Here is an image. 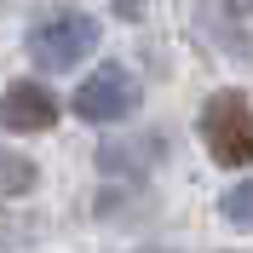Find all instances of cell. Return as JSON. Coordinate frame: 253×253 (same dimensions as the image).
I'll return each instance as SVG.
<instances>
[{
	"mask_svg": "<svg viewBox=\"0 0 253 253\" xmlns=\"http://www.w3.org/2000/svg\"><path fill=\"white\" fill-rule=\"evenodd\" d=\"M35 161L29 156H12L6 144H0V196H23V190H35Z\"/></svg>",
	"mask_w": 253,
	"mask_h": 253,
	"instance_id": "5",
	"label": "cell"
},
{
	"mask_svg": "<svg viewBox=\"0 0 253 253\" xmlns=\"http://www.w3.org/2000/svg\"><path fill=\"white\" fill-rule=\"evenodd\" d=\"M219 213H224L230 224H242V230H253V178H242V184L224 196V202H219Z\"/></svg>",
	"mask_w": 253,
	"mask_h": 253,
	"instance_id": "6",
	"label": "cell"
},
{
	"mask_svg": "<svg viewBox=\"0 0 253 253\" xmlns=\"http://www.w3.org/2000/svg\"><path fill=\"white\" fill-rule=\"evenodd\" d=\"M115 12H121V17H138V12H144V0H115Z\"/></svg>",
	"mask_w": 253,
	"mask_h": 253,
	"instance_id": "7",
	"label": "cell"
},
{
	"mask_svg": "<svg viewBox=\"0 0 253 253\" xmlns=\"http://www.w3.org/2000/svg\"><path fill=\"white\" fill-rule=\"evenodd\" d=\"M58 121V98L46 86H35V81H12L6 92H0V126L6 132H46Z\"/></svg>",
	"mask_w": 253,
	"mask_h": 253,
	"instance_id": "4",
	"label": "cell"
},
{
	"mask_svg": "<svg viewBox=\"0 0 253 253\" xmlns=\"http://www.w3.org/2000/svg\"><path fill=\"white\" fill-rule=\"evenodd\" d=\"M202 138H207V150H213V161H224V167H248V161H253V104L242 92L207 98Z\"/></svg>",
	"mask_w": 253,
	"mask_h": 253,
	"instance_id": "2",
	"label": "cell"
},
{
	"mask_svg": "<svg viewBox=\"0 0 253 253\" xmlns=\"http://www.w3.org/2000/svg\"><path fill=\"white\" fill-rule=\"evenodd\" d=\"M138 110V81L126 75L121 63H104L75 86V115L81 121H121Z\"/></svg>",
	"mask_w": 253,
	"mask_h": 253,
	"instance_id": "3",
	"label": "cell"
},
{
	"mask_svg": "<svg viewBox=\"0 0 253 253\" xmlns=\"http://www.w3.org/2000/svg\"><path fill=\"white\" fill-rule=\"evenodd\" d=\"M92 46H98V17H86V12H46L29 29L35 69H75Z\"/></svg>",
	"mask_w": 253,
	"mask_h": 253,
	"instance_id": "1",
	"label": "cell"
}]
</instances>
